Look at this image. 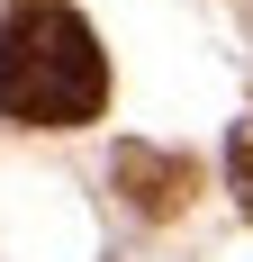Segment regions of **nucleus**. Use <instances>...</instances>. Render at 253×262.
<instances>
[{
  "label": "nucleus",
  "instance_id": "obj_1",
  "mask_svg": "<svg viewBox=\"0 0 253 262\" xmlns=\"http://www.w3.org/2000/svg\"><path fill=\"white\" fill-rule=\"evenodd\" d=\"M0 108L27 127H91L109 108V54L73 9H18L0 27Z\"/></svg>",
  "mask_w": 253,
  "mask_h": 262
},
{
  "label": "nucleus",
  "instance_id": "obj_2",
  "mask_svg": "<svg viewBox=\"0 0 253 262\" xmlns=\"http://www.w3.org/2000/svg\"><path fill=\"white\" fill-rule=\"evenodd\" d=\"M118 190H126L145 217H172V208H190L199 172H190L181 154H154V145H118Z\"/></svg>",
  "mask_w": 253,
  "mask_h": 262
},
{
  "label": "nucleus",
  "instance_id": "obj_3",
  "mask_svg": "<svg viewBox=\"0 0 253 262\" xmlns=\"http://www.w3.org/2000/svg\"><path fill=\"white\" fill-rule=\"evenodd\" d=\"M226 163H235V199H244V217H253V127L235 136V154H226Z\"/></svg>",
  "mask_w": 253,
  "mask_h": 262
}]
</instances>
